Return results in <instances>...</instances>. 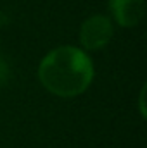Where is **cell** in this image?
Listing matches in <instances>:
<instances>
[{
  "mask_svg": "<svg viewBox=\"0 0 147 148\" xmlns=\"http://www.w3.org/2000/svg\"><path fill=\"white\" fill-rule=\"evenodd\" d=\"M114 36V23L106 14H92L88 16L78 31L80 48L83 52H97L107 47Z\"/></svg>",
  "mask_w": 147,
  "mask_h": 148,
  "instance_id": "cell-2",
  "label": "cell"
},
{
  "mask_svg": "<svg viewBox=\"0 0 147 148\" xmlns=\"http://www.w3.org/2000/svg\"><path fill=\"white\" fill-rule=\"evenodd\" d=\"M37 76L50 95L74 98L90 88L95 77V67L92 57L80 47L61 45L40 60Z\"/></svg>",
  "mask_w": 147,
  "mask_h": 148,
  "instance_id": "cell-1",
  "label": "cell"
},
{
  "mask_svg": "<svg viewBox=\"0 0 147 148\" xmlns=\"http://www.w3.org/2000/svg\"><path fill=\"white\" fill-rule=\"evenodd\" d=\"M144 98H146V86H142V90H140V98H139V103H140V115H142V119H146V105H144Z\"/></svg>",
  "mask_w": 147,
  "mask_h": 148,
  "instance_id": "cell-4",
  "label": "cell"
},
{
  "mask_svg": "<svg viewBox=\"0 0 147 148\" xmlns=\"http://www.w3.org/2000/svg\"><path fill=\"white\" fill-rule=\"evenodd\" d=\"M111 16L121 28H135L146 16V0H109Z\"/></svg>",
  "mask_w": 147,
  "mask_h": 148,
  "instance_id": "cell-3",
  "label": "cell"
}]
</instances>
